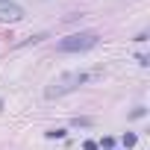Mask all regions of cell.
Masks as SVG:
<instances>
[{"mask_svg":"<svg viewBox=\"0 0 150 150\" xmlns=\"http://www.w3.org/2000/svg\"><path fill=\"white\" fill-rule=\"evenodd\" d=\"M88 80H91V74H86V71H65V74H59V77L44 88V97H47V100L65 97V94H71V91H77L80 86H86Z\"/></svg>","mask_w":150,"mask_h":150,"instance_id":"1","label":"cell"},{"mask_svg":"<svg viewBox=\"0 0 150 150\" xmlns=\"http://www.w3.org/2000/svg\"><path fill=\"white\" fill-rule=\"evenodd\" d=\"M100 44V35L97 30H80V33H71L65 38L56 41V53H86L91 47Z\"/></svg>","mask_w":150,"mask_h":150,"instance_id":"2","label":"cell"},{"mask_svg":"<svg viewBox=\"0 0 150 150\" xmlns=\"http://www.w3.org/2000/svg\"><path fill=\"white\" fill-rule=\"evenodd\" d=\"M27 12L21 3H15V0H0V21H21Z\"/></svg>","mask_w":150,"mask_h":150,"instance_id":"3","label":"cell"},{"mask_svg":"<svg viewBox=\"0 0 150 150\" xmlns=\"http://www.w3.org/2000/svg\"><path fill=\"white\" fill-rule=\"evenodd\" d=\"M121 144L129 150V147H135L138 144V132H124V138H121Z\"/></svg>","mask_w":150,"mask_h":150,"instance_id":"4","label":"cell"},{"mask_svg":"<svg viewBox=\"0 0 150 150\" xmlns=\"http://www.w3.org/2000/svg\"><path fill=\"white\" fill-rule=\"evenodd\" d=\"M94 124V118H74L71 121V127H91Z\"/></svg>","mask_w":150,"mask_h":150,"instance_id":"5","label":"cell"},{"mask_svg":"<svg viewBox=\"0 0 150 150\" xmlns=\"http://www.w3.org/2000/svg\"><path fill=\"white\" fill-rule=\"evenodd\" d=\"M44 135H47V138H65V135H68V129H62V127H59V129H47Z\"/></svg>","mask_w":150,"mask_h":150,"instance_id":"6","label":"cell"},{"mask_svg":"<svg viewBox=\"0 0 150 150\" xmlns=\"http://www.w3.org/2000/svg\"><path fill=\"white\" fill-rule=\"evenodd\" d=\"M144 115H147V109H144V106H135V109L129 112V118H132V121H138V118H144Z\"/></svg>","mask_w":150,"mask_h":150,"instance_id":"7","label":"cell"},{"mask_svg":"<svg viewBox=\"0 0 150 150\" xmlns=\"http://www.w3.org/2000/svg\"><path fill=\"white\" fill-rule=\"evenodd\" d=\"M97 147H106V150H112V147H115V138H112V135H103Z\"/></svg>","mask_w":150,"mask_h":150,"instance_id":"8","label":"cell"},{"mask_svg":"<svg viewBox=\"0 0 150 150\" xmlns=\"http://www.w3.org/2000/svg\"><path fill=\"white\" fill-rule=\"evenodd\" d=\"M135 59H138V65H141V68H147V65H150V56H144V53H138Z\"/></svg>","mask_w":150,"mask_h":150,"instance_id":"9","label":"cell"},{"mask_svg":"<svg viewBox=\"0 0 150 150\" xmlns=\"http://www.w3.org/2000/svg\"><path fill=\"white\" fill-rule=\"evenodd\" d=\"M83 150H100V147H97V141L88 138V141H83Z\"/></svg>","mask_w":150,"mask_h":150,"instance_id":"10","label":"cell"}]
</instances>
